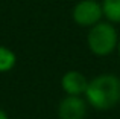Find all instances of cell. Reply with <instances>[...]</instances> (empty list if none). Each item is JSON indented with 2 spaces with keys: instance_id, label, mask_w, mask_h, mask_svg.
<instances>
[{
  "instance_id": "1",
  "label": "cell",
  "mask_w": 120,
  "mask_h": 119,
  "mask_svg": "<svg viewBox=\"0 0 120 119\" xmlns=\"http://www.w3.org/2000/svg\"><path fill=\"white\" fill-rule=\"evenodd\" d=\"M85 99L93 108L106 111L120 102V78L112 73H103L88 81Z\"/></svg>"
},
{
  "instance_id": "2",
  "label": "cell",
  "mask_w": 120,
  "mask_h": 119,
  "mask_svg": "<svg viewBox=\"0 0 120 119\" xmlns=\"http://www.w3.org/2000/svg\"><path fill=\"white\" fill-rule=\"evenodd\" d=\"M87 44L91 54L97 55V57L109 55L117 49L119 44L117 31L109 21H99L90 28Z\"/></svg>"
},
{
  "instance_id": "3",
  "label": "cell",
  "mask_w": 120,
  "mask_h": 119,
  "mask_svg": "<svg viewBox=\"0 0 120 119\" xmlns=\"http://www.w3.org/2000/svg\"><path fill=\"white\" fill-rule=\"evenodd\" d=\"M71 17L78 26L91 28L96 23L102 21V3L96 2V0H81L75 5L73 11H71Z\"/></svg>"
},
{
  "instance_id": "4",
  "label": "cell",
  "mask_w": 120,
  "mask_h": 119,
  "mask_svg": "<svg viewBox=\"0 0 120 119\" xmlns=\"http://www.w3.org/2000/svg\"><path fill=\"white\" fill-rule=\"evenodd\" d=\"M87 101L81 96H64L58 105L59 119H85Z\"/></svg>"
},
{
  "instance_id": "5",
  "label": "cell",
  "mask_w": 120,
  "mask_h": 119,
  "mask_svg": "<svg viewBox=\"0 0 120 119\" xmlns=\"http://www.w3.org/2000/svg\"><path fill=\"white\" fill-rule=\"evenodd\" d=\"M61 87L65 92V95L81 96V95H85V90L88 87V79L81 72L68 70L61 78Z\"/></svg>"
},
{
  "instance_id": "6",
  "label": "cell",
  "mask_w": 120,
  "mask_h": 119,
  "mask_svg": "<svg viewBox=\"0 0 120 119\" xmlns=\"http://www.w3.org/2000/svg\"><path fill=\"white\" fill-rule=\"evenodd\" d=\"M102 9L109 23H120V0H102Z\"/></svg>"
},
{
  "instance_id": "7",
  "label": "cell",
  "mask_w": 120,
  "mask_h": 119,
  "mask_svg": "<svg viewBox=\"0 0 120 119\" xmlns=\"http://www.w3.org/2000/svg\"><path fill=\"white\" fill-rule=\"evenodd\" d=\"M17 63V57L9 48L0 46V73L9 72Z\"/></svg>"
},
{
  "instance_id": "8",
  "label": "cell",
  "mask_w": 120,
  "mask_h": 119,
  "mask_svg": "<svg viewBox=\"0 0 120 119\" xmlns=\"http://www.w3.org/2000/svg\"><path fill=\"white\" fill-rule=\"evenodd\" d=\"M0 119H9L8 115H6V111L3 110V108H0Z\"/></svg>"
},
{
  "instance_id": "9",
  "label": "cell",
  "mask_w": 120,
  "mask_h": 119,
  "mask_svg": "<svg viewBox=\"0 0 120 119\" xmlns=\"http://www.w3.org/2000/svg\"><path fill=\"white\" fill-rule=\"evenodd\" d=\"M117 51H119V57H120V38H119V44H117Z\"/></svg>"
}]
</instances>
